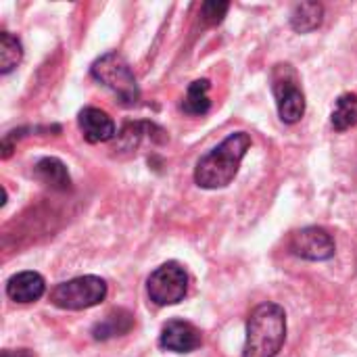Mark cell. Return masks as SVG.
Here are the masks:
<instances>
[{"label":"cell","instance_id":"ba28073f","mask_svg":"<svg viewBox=\"0 0 357 357\" xmlns=\"http://www.w3.org/2000/svg\"><path fill=\"white\" fill-rule=\"evenodd\" d=\"M201 343H203L201 331L195 324L186 322V320H169L161 328L159 345L165 351H172V354H190V351L199 349Z\"/></svg>","mask_w":357,"mask_h":357},{"label":"cell","instance_id":"8992f818","mask_svg":"<svg viewBox=\"0 0 357 357\" xmlns=\"http://www.w3.org/2000/svg\"><path fill=\"white\" fill-rule=\"evenodd\" d=\"M188 291V274L178 261H167L159 266L146 280L149 299L159 305H176L186 297Z\"/></svg>","mask_w":357,"mask_h":357},{"label":"cell","instance_id":"52a82bcc","mask_svg":"<svg viewBox=\"0 0 357 357\" xmlns=\"http://www.w3.org/2000/svg\"><path fill=\"white\" fill-rule=\"evenodd\" d=\"M289 249L293 255L307 261H328L335 257V238L318 226H307L291 234Z\"/></svg>","mask_w":357,"mask_h":357},{"label":"cell","instance_id":"5b68a950","mask_svg":"<svg viewBox=\"0 0 357 357\" xmlns=\"http://www.w3.org/2000/svg\"><path fill=\"white\" fill-rule=\"evenodd\" d=\"M272 92L276 96L278 115L284 123L301 121L305 113V96L299 88L297 73L291 65H276L272 73Z\"/></svg>","mask_w":357,"mask_h":357},{"label":"cell","instance_id":"5bb4252c","mask_svg":"<svg viewBox=\"0 0 357 357\" xmlns=\"http://www.w3.org/2000/svg\"><path fill=\"white\" fill-rule=\"evenodd\" d=\"M182 111L188 115H205L211 109V100H209V79H195L188 90L186 96L182 100Z\"/></svg>","mask_w":357,"mask_h":357},{"label":"cell","instance_id":"7c38bea8","mask_svg":"<svg viewBox=\"0 0 357 357\" xmlns=\"http://www.w3.org/2000/svg\"><path fill=\"white\" fill-rule=\"evenodd\" d=\"M132 326H134V316L128 310H113L98 324H94L92 337L96 341H109L113 337L128 335L132 331Z\"/></svg>","mask_w":357,"mask_h":357},{"label":"cell","instance_id":"2e32d148","mask_svg":"<svg viewBox=\"0 0 357 357\" xmlns=\"http://www.w3.org/2000/svg\"><path fill=\"white\" fill-rule=\"evenodd\" d=\"M23 59V46L10 31L0 33V73H10Z\"/></svg>","mask_w":357,"mask_h":357},{"label":"cell","instance_id":"9c48e42d","mask_svg":"<svg viewBox=\"0 0 357 357\" xmlns=\"http://www.w3.org/2000/svg\"><path fill=\"white\" fill-rule=\"evenodd\" d=\"M77 126L82 130V136L90 144L107 142V140L115 138V134H117L115 121L109 117V113L102 111V109H96V107L82 109L79 115H77Z\"/></svg>","mask_w":357,"mask_h":357},{"label":"cell","instance_id":"7a4b0ae2","mask_svg":"<svg viewBox=\"0 0 357 357\" xmlns=\"http://www.w3.org/2000/svg\"><path fill=\"white\" fill-rule=\"evenodd\" d=\"M287 341V314L278 303L257 305L247 320L243 357H276Z\"/></svg>","mask_w":357,"mask_h":357},{"label":"cell","instance_id":"277c9868","mask_svg":"<svg viewBox=\"0 0 357 357\" xmlns=\"http://www.w3.org/2000/svg\"><path fill=\"white\" fill-rule=\"evenodd\" d=\"M107 297V282L98 276H79L67 282H61L52 289L50 301L61 310H88L105 301Z\"/></svg>","mask_w":357,"mask_h":357},{"label":"cell","instance_id":"e0dca14e","mask_svg":"<svg viewBox=\"0 0 357 357\" xmlns=\"http://www.w3.org/2000/svg\"><path fill=\"white\" fill-rule=\"evenodd\" d=\"M228 8H230V4H228V2L209 0V2H203V4H201V17H203V21H205V23L215 25V23H220V21L226 17Z\"/></svg>","mask_w":357,"mask_h":357},{"label":"cell","instance_id":"ac0fdd59","mask_svg":"<svg viewBox=\"0 0 357 357\" xmlns=\"http://www.w3.org/2000/svg\"><path fill=\"white\" fill-rule=\"evenodd\" d=\"M2 357H33V356L29 354V349H17V351L6 349V351H2Z\"/></svg>","mask_w":357,"mask_h":357},{"label":"cell","instance_id":"30bf717a","mask_svg":"<svg viewBox=\"0 0 357 357\" xmlns=\"http://www.w3.org/2000/svg\"><path fill=\"white\" fill-rule=\"evenodd\" d=\"M46 293V282L38 272H19L8 278L6 295L15 303H33Z\"/></svg>","mask_w":357,"mask_h":357},{"label":"cell","instance_id":"6da1fadb","mask_svg":"<svg viewBox=\"0 0 357 357\" xmlns=\"http://www.w3.org/2000/svg\"><path fill=\"white\" fill-rule=\"evenodd\" d=\"M251 146V136L247 132L230 134L222 144L203 155L195 167V182L199 188L218 190L226 188L238 174L241 161Z\"/></svg>","mask_w":357,"mask_h":357},{"label":"cell","instance_id":"8fae6325","mask_svg":"<svg viewBox=\"0 0 357 357\" xmlns=\"http://www.w3.org/2000/svg\"><path fill=\"white\" fill-rule=\"evenodd\" d=\"M33 176H36V180H40L42 184H46L54 190H69V186H71L69 172H67L65 163L59 161L56 157L40 159L33 165Z\"/></svg>","mask_w":357,"mask_h":357},{"label":"cell","instance_id":"9a60e30c","mask_svg":"<svg viewBox=\"0 0 357 357\" xmlns=\"http://www.w3.org/2000/svg\"><path fill=\"white\" fill-rule=\"evenodd\" d=\"M331 123L335 130L343 132L351 126L357 123V94H341L337 98V105H335V111L331 115Z\"/></svg>","mask_w":357,"mask_h":357},{"label":"cell","instance_id":"3957f363","mask_svg":"<svg viewBox=\"0 0 357 357\" xmlns=\"http://www.w3.org/2000/svg\"><path fill=\"white\" fill-rule=\"evenodd\" d=\"M92 77L100 82L105 88H109L121 105L132 107L140 98L138 82L128 65V61L117 52H107L100 59L92 63Z\"/></svg>","mask_w":357,"mask_h":357},{"label":"cell","instance_id":"4fadbf2b","mask_svg":"<svg viewBox=\"0 0 357 357\" xmlns=\"http://www.w3.org/2000/svg\"><path fill=\"white\" fill-rule=\"evenodd\" d=\"M324 17V6L318 2H301L293 8L291 13V25L295 31L299 33H307L314 31L316 27H320Z\"/></svg>","mask_w":357,"mask_h":357}]
</instances>
